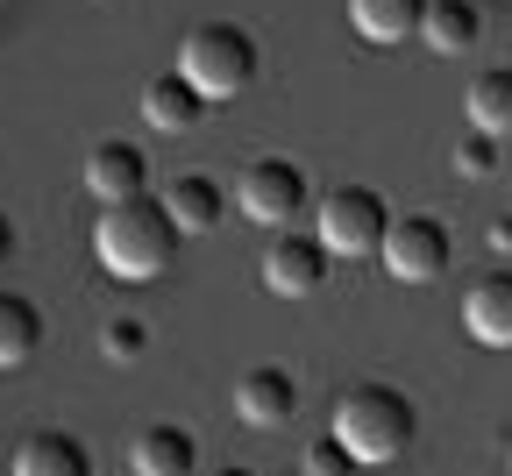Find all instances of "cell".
Listing matches in <instances>:
<instances>
[{"label": "cell", "mask_w": 512, "mask_h": 476, "mask_svg": "<svg viewBox=\"0 0 512 476\" xmlns=\"http://www.w3.org/2000/svg\"><path fill=\"white\" fill-rule=\"evenodd\" d=\"M164 207H171V221H178L185 235H214V228L228 221V207H235V192H228L221 178H207V171H178L171 192H164Z\"/></svg>", "instance_id": "cell-13"}, {"label": "cell", "mask_w": 512, "mask_h": 476, "mask_svg": "<svg viewBox=\"0 0 512 476\" xmlns=\"http://www.w3.org/2000/svg\"><path fill=\"white\" fill-rule=\"evenodd\" d=\"M207 107H214V100L192 86L178 64H171V72H157V79H143V121H150L157 135H185V128H200V121H207Z\"/></svg>", "instance_id": "cell-11"}, {"label": "cell", "mask_w": 512, "mask_h": 476, "mask_svg": "<svg viewBox=\"0 0 512 476\" xmlns=\"http://www.w3.org/2000/svg\"><path fill=\"white\" fill-rule=\"evenodd\" d=\"M306 469H313V476H349V469H363V462L328 434V441H313V448H306Z\"/></svg>", "instance_id": "cell-21"}, {"label": "cell", "mask_w": 512, "mask_h": 476, "mask_svg": "<svg viewBox=\"0 0 512 476\" xmlns=\"http://www.w3.org/2000/svg\"><path fill=\"white\" fill-rule=\"evenodd\" d=\"M420 43L434 57H463L484 43V8L477 0H427V15H420Z\"/></svg>", "instance_id": "cell-15"}, {"label": "cell", "mask_w": 512, "mask_h": 476, "mask_svg": "<svg viewBox=\"0 0 512 476\" xmlns=\"http://www.w3.org/2000/svg\"><path fill=\"white\" fill-rule=\"evenodd\" d=\"M143 349H150V327H143L136 313L100 320V356H107V363H143Z\"/></svg>", "instance_id": "cell-19"}, {"label": "cell", "mask_w": 512, "mask_h": 476, "mask_svg": "<svg viewBox=\"0 0 512 476\" xmlns=\"http://www.w3.org/2000/svg\"><path fill=\"white\" fill-rule=\"evenodd\" d=\"M8 256H15V221L0 214V270H8Z\"/></svg>", "instance_id": "cell-23"}, {"label": "cell", "mask_w": 512, "mask_h": 476, "mask_svg": "<svg viewBox=\"0 0 512 476\" xmlns=\"http://www.w3.org/2000/svg\"><path fill=\"white\" fill-rule=\"evenodd\" d=\"M420 15H427V0H349V29L377 50H392V43H413L420 36Z\"/></svg>", "instance_id": "cell-16"}, {"label": "cell", "mask_w": 512, "mask_h": 476, "mask_svg": "<svg viewBox=\"0 0 512 476\" xmlns=\"http://www.w3.org/2000/svg\"><path fill=\"white\" fill-rule=\"evenodd\" d=\"M178 242H185V228L171 221V207L164 199H114V207H100V221H93V256H100V270L107 278H121V285H150V278H164V270L178 263Z\"/></svg>", "instance_id": "cell-1"}, {"label": "cell", "mask_w": 512, "mask_h": 476, "mask_svg": "<svg viewBox=\"0 0 512 476\" xmlns=\"http://www.w3.org/2000/svg\"><path fill=\"white\" fill-rule=\"evenodd\" d=\"M43 349V306L15 285H0V370H22Z\"/></svg>", "instance_id": "cell-17"}, {"label": "cell", "mask_w": 512, "mask_h": 476, "mask_svg": "<svg viewBox=\"0 0 512 476\" xmlns=\"http://www.w3.org/2000/svg\"><path fill=\"white\" fill-rule=\"evenodd\" d=\"M491 249H498V256H512V214H505V221H491Z\"/></svg>", "instance_id": "cell-22"}, {"label": "cell", "mask_w": 512, "mask_h": 476, "mask_svg": "<svg viewBox=\"0 0 512 476\" xmlns=\"http://www.w3.org/2000/svg\"><path fill=\"white\" fill-rule=\"evenodd\" d=\"M463 327L477 349H512V263L477 270V285H463Z\"/></svg>", "instance_id": "cell-9"}, {"label": "cell", "mask_w": 512, "mask_h": 476, "mask_svg": "<svg viewBox=\"0 0 512 476\" xmlns=\"http://www.w3.org/2000/svg\"><path fill=\"white\" fill-rule=\"evenodd\" d=\"M178 72L207 100H235L256 79V36L242 22H200V29H185V43H178Z\"/></svg>", "instance_id": "cell-3"}, {"label": "cell", "mask_w": 512, "mask_h": 476, "mask_svg": "<svg viewBox=\"0 0 512 476\" xmlns=\"http://www.w3.org/2000/svg\"><path fill=\"white\" fill-rule=\"evenodd\" d=\"M86 192L100 199V207H114V199H143V192H150V157H143V143H128V135L93 143V150H86Z\"/></svg>", "instance_id": "cell-8"}, {"label": "cell", "mask_w": 512, "mask_h": 476, "mask_svg": "<svg viewBox=\"0 0 512 476\" xmlns=\"http://www.w3.org/2000/svg\"><path fill=\"white\" fill-rule=\"evenodd\" d=\"M207 476H256V469H242V462H228V469H207Z\"/></svg>", "instance_id": "cell-24"}, {"label": "cell", "mask_w": 512, "mask_h": 476, "mask_svg": "<svg viewBox=\"0 0 512 476\" xmlns=\"http://www.w3.org/2000/svg\"><path fill=\"white\" fill-rule=\"evenodd\" d=\"M448 171L456 178H491L498 171V135H484V128H470L456 150H448Z\"/></svg>", "instance_id": "cell-20"}, {"label": "cell", "mask_w": 512, "mask_h": 476, "mask_svg": "<svg viewBox=\"0 0 512 476\" xmlns=\"http://www.w3.org/2000/svg\"><path fill=\"white\" fill-rule=\"evenodd\" d=\"M299 413V377L278 363H256L235 377V420L242 427H285Z\"/></svg>", "instance_id": "cell-10"}, {"label": "cell", "mask_w": 512, "mask_h": 476, "mask_svg": "<svg viewBox=\"0 0 512 476\" xmlns=\"http://www.w3.org/2000/svg\"><path fill=\"white\" fill-rule=\"evenodd\" d=\"M128 469L136 476H192L200 469V441H192L178 420H157V427H143L128 441Z\"/></svg>", "instance_id": "cell-14"}, {"label": "cell", "mask_w": 512, "mask_h": 476, "mask_svg": "<svg viewBox=\"0 0 512 476\" xmlns=\"http://www.w3.org/2000/svg\"><path fill=\"white\" fill-rule=\"evenodd\" d=\"M306 171L292 164V157H249L242 171H235V207H242V221H256V228H292L299 214H306Z\"/></svg>", "instance_id": "cell-5"}, {"label": "cell", "mask_w": 512, "mask_h": 476, "mask_svg": "<svg viewBox=\"0 0 512 476\" xmlns=\"http://www.w3.org/2000/svg\"><path fill=\"white\" fill-rule=\"evenodd\" d=\"M384 270L399 285H434L448 263H456V235H448L441 214H392V235H384Z\"/></svg>", "instance_id": "cell-6"}, {"label": "cell", "mask_w": 512, "mask_h": 476, "mask_svg": "<svg viewBox=\"0 0 512 476\" xmlns=\"http://www.w3.org/2000/svg\"><path fill=\"white\" fill-rule=\"evenodd\" d=\"M299 476H313V469H299Z\"/></svg>", "instance_id": "cell-25"}, {"label": "cell", "mask_w": 512, "mask_h": 476, "mask_svg": "<svg viewBox=\"0 0 512 476\" xmlns=\"http://www.w3.org/2000/svg\"><path fill=\"white\" fill-rule=\"evenodd\" d=\"M328 263H335V249L320 242V235L285 228V235H271V249H264V292H278V299H313L320 285H328Z\"/></svg>", "instance_id": "cell-7"}, {"label": "cell", "mask_w": 512, "mask_h": 476, "mask_svg": "<svg viewBox=\"0 0 512 476\" xmlns=\"http://www.w3.org/2000/svg\"><path fill=\"white\" fill-rule=\"evenodd\" d=\"M463 107H470V128H484V135H512V64H484V72L470 79V93H463Z\"/></svg>", "instance_id": "cell-18"}, {"label": "cell", "mask_w": 512, "mask_h": 476, "mask_svg": "<svg viewBox=\"0 0 512 476\" xmlns=\"http://www.w3.org/2000/svg\"><path fill=\"white\" fill-rule=\"evenodd\" d=\"M313 235L328 242L335 256H377L384 235H392V207H384V192L377 185H328L320 192V207H313Z\"/></svg>", "instance_id": "cell-4"}, {"label": "cell", "mask_w": 512, "mask_h": 476, "mask_svg": "<svg viewBox=\"0 0 512 476\" xmlns=\"http://www.w3.org/2000/svg\"><path fill=\"white\" fill-rule=\"evenodd\" d=\"M335 441L363 462V469H384V462H399L413 455L420 441V413H413V398L399 384H356L342 405H335Z\"/></svg>", "instance_id": "cell-2"}, {"label": "cell", "mask_w": 512, "mask_h": 476, "mask_svg": "<svg viewBox=\"0 0 512 476\" xmlns=\"http://www.w3.org/2000/svg\"><path fill=\"white\" fill-rule=\"evenodd\" d=\"M8 476H93V455L79 434H64V427H36L15 441V462Z\"/></svg>", "instance_id": "cell-12"}]
</instances>
